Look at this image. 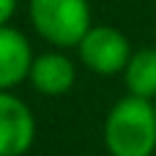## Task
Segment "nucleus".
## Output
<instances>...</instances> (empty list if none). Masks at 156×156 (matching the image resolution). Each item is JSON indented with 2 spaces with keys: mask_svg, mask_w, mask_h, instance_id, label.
Listing matches in <instances>:
<instances>
[{
  "mask_svg": "<svg viewBox=\"0 0 156 156\" xmlns=\"http://www.w3.org/2000/svg\"><path fill=\"white\" fill-rule=\"evenodd\" d=\"M76 62L62 50H47L34 57L29 70V83L42 96H62L76 86Z\"/></svg>",
  "mask_w": 156,
  "mask_h": 156,
  "instance_id": "nucleus-6",
  "label": "nucleus"
},
{
  "mask_svg": "<svg viewBox=\"0 0 156 156\" xmlns=\"http://www.w3.org/2000/svg\"><path fill=\"white\" fill-rule=\"evenodd\" d=\"M104 146L109 156H154L156 151V104L125 94L104 117Z\"/></svg>",
  "mask_w": 156,
  "mask_h": 156,
  "instance_id": "nucleus-1",
  "label": "nucleus"
},
{
  "mask_svg": "<svg viewBox=\"0 0 156 156\" xmlns=\"http://www.w3.org/2000/svg\"><path fill=\"white\" fill-rule=\"evenodd\" d=\"M154 104H156V99H154Z\"/></svg>",
  "mask_w": 156,
  "mask_h": 156,
  "instance_id": "nucleus-9",
  "label": "nucleus"
},
{
  "mask_svg": "<svg viewBox=\"0 0 156 156\" xmlns=\"http://www.w3.org/2000/svg\"><path fill=\"white\" fill-rule=\"evenodd\" d=\"M16 8H18V0H0V26L11 23Z\"/></svg>",
  "mask_w": 156,
  "mask_h": 156,
  "instance_id": "nucleus-8",
  "label": "nucleus"
},
{
  "mask_svg": "<svg viewBox=\"0 0 156 156\" xmlns=\"http://www.w3.org/2000/svg\"><path fill=\"white\" fill-rule=\"evenodd\" d=\"M122 81L130 96L156 99V47L133 50L128 65L122 70Z\"/></svg>",
  "mask_w": 156,
  "mask_h": 156,
  "instance_id": "nucleus-7",
  "label": "nucleus"
},
{
  "mask_svg": "<svg viewBox=\"0 0 156 156\" xmlns=\"http://www.w3.org/2000/svg\"><path fill=\"white\" fill-rule=\"evenodd\" d=\"M29 21L55 50L78 47L94 26L89 0H29Z\"/></svg>",
  "mask_w": 156,
  "mask_h": 156,
  "instance_id": "nucleus-2",
  "label": "nucleus"
},
{
  "mask_svg": "<svg viewBox=\"0 0 156 156\" xmlns=\"http://www.w3.org/2000/svg\"><path fill=\"white\" fill-rule=\"evenodd\" d=\"M34 57L31 42L21 29L11 23L0 26V91H13L29 81Z\"/></svg>",
  "mask_w": 156,
  "mask_h": 156,
  "instance_id": "nucleus-5",
  "label": "nucleus"
},
{
  "mask_svg": "<svg viewBox=\"0 0 156 156\" xmlns=\"http://www.w3.org/2000/svg\"><path fill=\"white\" fill-rule=\"evenodd\" d=\"M78 50V60L81 65L89 68L96 76H117L128 65L133 47H130L128 37L115 26H91L89 34L81 39Z\"/></svg>",
  "mask_w": 156,
  "mask_h": 156,
  "instance_id": "nucleus-3",
  "label": "nucleus"
},
{
  "mask_svg": "<svg viewBox=\"0 0 156 156\" xmlns=\"http://www.w3.org/2000/svg\"><path fill=\"white\" fill-rule=\"evenodd\" d=\"M37 138L31 107L13 91H0V156H23Z\"/></svg>",
  "mask_w": 156,
  "mask_h": 156,
  "instance_id": "nucleus-4",
  "label": "nucleus"
}]
</instances>
